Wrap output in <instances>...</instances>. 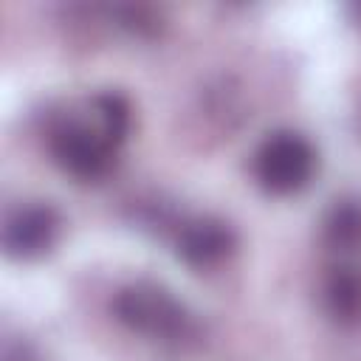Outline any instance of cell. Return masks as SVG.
Here are the masks:
<instances>
[{"label": "cell", "mask_w": 361, "mask_h": 361, "mask_svg": "<svg viewBox=\"0 0 361 361\" xmlns=\"http://www.w3.org/2000/svg\"><path fill=\"white\" fill-rule=\"evenodd\" d=\"M130 124L133 110L121 93H96L85 102L82 116L65 113L51 124L48 149L54 164L82 183L107 178L116 164V152L130 133Z\"/></svg>", "instance_id": "cell-1"}, {"label": "cell", "mask_w": 361, "mask_h": 361, "mask_svg": "<svg viewBox=\"0 0 361 361\" xmlns=\"http://www.w3.org/2000/svg\"><path fill=\"white\" fill-rule=\"evenodd\" d=\"M113 316L130 333L175 350L195 344L200 336L195 313L164 285L144 282V279L116 290Z\"/></svg>", "instance_id": "cell-2"}, {"label": "cell", "mask_w": 361, "mask_h": 361, "mask_svg": "<svg viewBox=\"0 0 361 361\" xmlns=\"http://www.w3.org/2000/svg\"><path fill=\"white\" fill-rule=\"evenodd\" d=\"M319 158L316 147L293 130L271 133L254 152V178L268 195H296L310 186Z\"/></svg>", "instance_id": "cell-3"}, {"label": "cell", "mask_w": 361, "mask_h": 361, "mask_svg": "<svg viewBox=\"0 0 361 361\" xmlns=\"http://www.w3.org/2000/svg\"><path fill=\"white\" fill-rule=\"evenodd\" d=\"M59 231H62V217L54 206L48 203L17 206L3 226L6 257L20 259V262L39 259L56 245Z\"/></svg>", "instance_id": "cell-4"}, {"label": "cell", "mask_w": 361, "mask_h": 361, "mask_svg": "<svg viewBox=\"0 0 361 361\" xmlns=\"http://www.w3.org/2000/svg\"><path fill=\"white\" fill-rule=\"evenodd\" d=\"M237 251L234 228L220 217H192L180 223L175 237V254L195 271H212Z\"/></svg>", "instance_id": "cell-5"}, {"label": "cell", "mask_w": 361, "mask_h": 361, "mask_svg": "<svg viewBox=\"0 0 361 361\" xmlns=\"http://www.w3.org/2000/svg\"><path fill=\"white\" fill-rule=\"evenodd\" d=\"M324 307L338 324L361 322V271L353 265H336L324 279Z\"/></svg>", "instance_id": "cell-6"}, {"label": "cell", "mask_w": 361, "mask_h": 361, "mask_svg": "<svg viewBox=\"0 0 361 361\" xmlns=\"http://www.w3.org/2000/svg\"><path fill=\"white\" fill-rule=\"evenodd\" d=\"M324 243L336 254L361 251V200L341 197L324 217Z\"/></svg>", "instance_id": "cell-7"}]
</instances>
